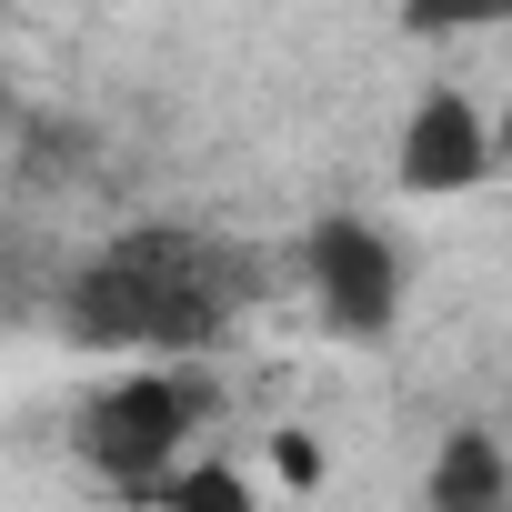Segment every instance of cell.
I'll return each mask as SVG.
<instances>
[{"mask_svg": "<svg viewBox=\"0 0 512 512\" xmlns=\"http://www.w3.org/2000/svg\"><path fill=\"white\" fill-rule=\"evenodd\" d=\"M492 161H502V151H492V111H482L472 91L432 81V91L412 101V121H402L392 181H402L412 201H452V191H482V171H492Z\"/></svg>", "mask_w": 512, "mask_h": 512, "instance_id": "cell-4", "label": "cell"}, {"mask_svg": "<svg viewBox=\"0 0 512 512\" xmlns=\"http://www.w3.org/2000/svg\"><path fill=\"white\" fill-rule=\"evenodd\" d=\"M492 151L512 161V91H502V111H492Z\"/></svg>", "mask_w": 512, "mask_h": 512, "instance_id": "cell-9", "label": "cell"}, {"mask_svg": "<svg viewBox=\"0 0 512 512\" xmlns=\"http://www.w3.org/2000/svg\"><path fill=\"white\" fill-rule=\"evenodd\" d=\"M402 41H462V31H512V0H392Z\"/></svg>", "mask_w": 512, "mask_h": 512, "instance_id": "cell-6", "label": "cell"}, {"mask_svg": "<svg viewBox=\"0 0 512 512\" xmlns=\"http://www.w3.org/2000/svg\"><path fill=\"white\" fill-rule=\"evenodd\" d=\"M272 472L312 492V482H322V442H312V432H272Z\"/></svg>", "mask_w": 512, "mask_h": 512, "instance_id": "cell-8", "label": "cell"}, {"mask_svg": "<svg viewBox=\"0 0 512 512\" xmlns=\"http://www.w3.org/2000/svg\"><path fill=\"white\" fill-rule=\"evenodd\" d=\"M161 492H171V502H191V512H241V502H251V482H241L231 462H201V472H171Z\"/></svg>", "mask_w": 512, "mask_h": 512, "instance_id": "cell-7", "label": "cell"}, {"mask_svg": "<svg viewBox=\"0 0 512 512\" xmlns=\"http://www.w3.org/2000/svg\"><path fill=\"white\" fill-rule=\"evenodd\" d=\"M442 512H482V502H502L512 492V462H502V432H452L442 452H432V482H422Z\"/></svg>", "mask_w": 512, "mask_h": 512, "instance_id": "cell-5", "label": "cell"}, {"mask_svg": "<svg viewBox=\"0 0 512 512\" xmlns=\"http://www.w3.org/2000/svg\"><path fill=\"white\" fill-rule=\"evenodd\" d=\"M251 302H262V262L241 241L141 221L61 282V332L81 352H211Z\"/></svg>", "mask_w": 512, "mask_h": 512, "instance_id": "cell-1", "label": "cell"}, {"mask_svg": "<svg viewBox=\"0 0 512 512\" xmlns=\"http://www.w3.org/2000/svg\"><path fill=\"white\" fill-rule=\"evenodd\" d=\"M201 412H211V382H201V372L131 362V372H111V382L81 402V462H91L111 492H161V482H171V452L201 432Z\"/></svg>", "mask_w": 512, "mask_h": 512, "instance_id": "cell-2", "label": "cell"}, {"mask_svg": "<svg viewBox=\"0 0 512 512\" xmlns=\"http://www.w3.org/2000/svg\"><path fill=\"white\" fill-rule=\"evenodd\" d=\"M0 131H11V91H0Z\"/></svg>", "mask_w": 512, "mask_h": 512, "instance_id": "cell-10", "label": "cell"}, {"mask_svg": "<svg viewBox=\"0 0 512 512\" xmlns=\"http://www.w3.org/2000/svg\"><path fill=\"white\" fill-rule=\"evenodd\" d=\"M302 282L342 342H382L402 322V241L372 211H322L302 231Z\"/></svg>", "mask_w": 512, "mask_h": 512, "instance_id": "cell-3", "label": "cell"}]
</instances>
